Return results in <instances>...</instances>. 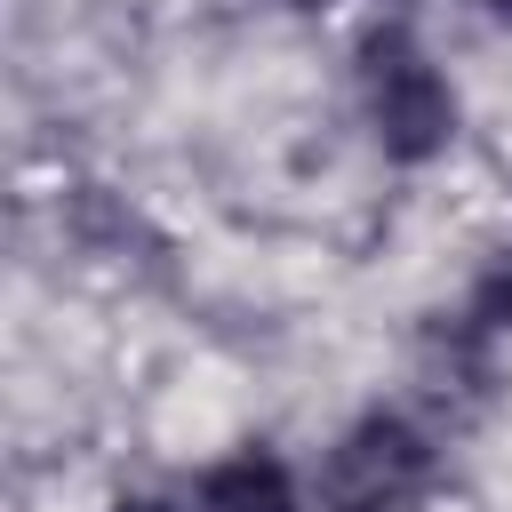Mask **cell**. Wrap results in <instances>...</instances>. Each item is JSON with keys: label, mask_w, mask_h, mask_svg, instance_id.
Listing matches in <instances>:
<instances>
[{"label": "cell", "mask_w": 512, "mask_h": 512, "mask_svg": "<svg viewBox=\"0 0 512 512\" xmlns=\"http://www.w3.org/2000/svg\"><path fill=\"white\" fill-rule=\"evenodd\" d=\"M344 104H352L360 144L392 176L448 168L464 152V128H472L456 64L416 32V16H392V8H376L344 48Z\"/></svg>", "instance_id": "1"}, {"label": "cell", "mask_w": 512, "mask_h": 512, "mask_svg": "<svg viewBox=\"0 0 512 512\" xmlns=\"http://www.w3.org/2000/svg\"><path fill=\"white\" fill-rule=\"evenodd\" d=\"M448 448L456 424L416 392H376L312 448V512H432L448 496Z\"/></svg>", "instance_id": "2"}, {"label": "cell", "mask_w": 512, "mask_h": 512, "mask_svg": "<svg viewBox=\"0 0 512 512\" xmlns=\"http://www.w3.org/2000/svg\"><path fill=\"white\" fill-rule=\"evenodd\" d=\"M192 512H312V464H296L280 440L248 432L184 472Z\"/></svg>", "instance_id": "5"}, {"label": "cell", "mask_w": 512, "mask_h": 512, "mask_svg": "<svg viewBox=\"0 0 512 512\" xmlns=\"http://www.w3.org/2000/svg\"><path fill=\"white\" fill-rule=\"evenodd\" d=\"M104 512H192V496H184V480H128L104 496Z\"/></svg>", "instance_id": "6"}, {"label": "cell", "mask_w": 512, "mask_h": 512, "mask_svg": "<svg viewBox=\"0 0 512 512\" xmlns=\"http://www.w3.org/2000/svg\"><path fill=\"white\" fill-rule=\"evenodd\" d=\"M264 8H288V16H328V8H344V0H264Z\"/></svg>", "instance_id": "7"}, {"label": "cell", "mask_w": 512, "mask_h": 512, "mask_svg": "<svg viewBox=\"0 0 512 512\" xmlns=\"http://www.w3.org/2000/svg\"><path fill=\"white\" fill-rule=\"evenodd\" d=\"M368 8H392V16H416L424 0H368Z\"/></svg>", "instance_id": "9"}, {"label": "cell", "mask_w": 512, "mask_h": 512, "mask_svg": "<svg viewBox=\"0 0 512 512\" xmlns=\"http://www.w3.org/2000/svg\"><path fill=\"white\" fill-rule=\"evenodd\" d=\"M504 360H512V344H504L496 328H480V320L448 296V304H432V312L416 320L408 392H416L440 424H472V416L504 392Z\"/></svg>", "instance_id": "4"}, {"label": "cell", "mask_w": 512, "mask_h": 512, "mask_svg": "<svg viewBox=\"0 0 512 512\" xmlns=\"http://www.w3.org/2000/svg\"><path fill=\"white\" fill-rule=\"evenodd\" d=\"M480 16H488L496 32H512V0H480Z\"/></svg>", "instance_id": "8"}, {"label": "cell", "mask_w": 512, "mask_h": 512, "mask_svg": "<svg viewBox=\"0 0 512 512\" xmlns=\"http://www.w3.org/2000/svg\"><path fill=\"white\" fill-rule=\"evenodd\" d=\"M48 224H56V248L136 296H168L184 280V256H176V232L112 176H56L48 192Z\"/></svg>", "instance_id": "3"}]
</instances>
